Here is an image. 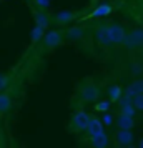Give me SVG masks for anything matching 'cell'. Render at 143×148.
<instances>
[{
    "mask_svg": "<svg viewBox=\"0 0 143 148\" xmlns=\"http://www.w3.org/2000/svg\"><path fill=\"white\" fill-rule=\"evenodd\" d=\"M88 121H90V115L85 110H77L75 113L72 115L70 121H68V130L73 132V133L85 132L87 127H88Z\"/></svg>",
    "mask_w": 143,
    "mask_h": 148,
    "instance_id": "6da1fadb",
    "label": "cell"
},
{
    "mask_svg": "<svg viewBox=\"0 0 143 148\" xmlns=\"http://www.w3.org/2000/svg\"><path fill=\"white\" fill-rule=\"evenodd\" d=\"M123 47L127 50H136L143 47V28H133L127 32L123 38Z\"/></svg>",
    "mask_w": 143,
    "mask_h": 148,
    "instance_id": "7a4b0ae2",
    "label": "cell"
},
{
    "mask_svg": "<svg viewBox=\"0 0 143 148\" xmlns=\"http://www.w3.org/2000/svg\"><path fill=\"white\" fill-rule=\"evenodd\" d=\"M78 97H80V100L85 101V103L96 101L98 100V97H100V88L96 87L93 82L82 83V87L78 88Z\"/></svg>",
    "mask_w": 143,
    "mask_h": 148,
    "instance_id": "3957f363",
    "label": "cell"
},
{
    "mask_svg": "<svg viewBox=\"0 0 143 148\" xmlns=\"http://www.w3.org/2000/svg\"><path fill=\"white\" fill-rule=\"evenodd\" d=\"M63 38H65V34L62 30H48L43 35V45L45 48H55L63 42Z\"/></svg>",
    "mask_w": 143,
    "mask_h": 148,
    "instance_id": "277c9868",
    "label": "cell"
},
{
    "mask_svg": "<svg viewBox=\"0 0 143 148\" xmlns=\"http://www.w3.org/2000/svg\"><path fill=\"white\" fill-rule=\"evenodd\" d=\"M108 34L112 45H118V43H123V38L127 35V28L120 23H108Z\"/></svg>",
    "mask_w": 143,
    "mask_h": 148,
    "instance_id": "5b68a950",
    "label": "cell"
},
{
    "mask_svg": "<svg viewBox=\"0 0 143 148\" xmlns=\"http://www.w3.org/2000/svg\"><path fill=\"white\" fill-rule=\"evenodd\" d=\"M95 38L98 42V45H102V47H112V40H110V34H108V23H100L96 27Z\"/></svg>",
    "mask_w": 143,
    "mask_h": 148,
    "instance_id": "8992f818",
    "label": "cell"
},
{
    "mask_svg": "<svg viewBox=\"0 0 143 148\" xmlns=\"http://www.w3.org/2000/svg\"><path fill=\"white\" fill-rule=\"evenodd\" d=\"M115 140L120 147H130V145H133L135 136H133L131 130H118L115 135Z\"/></svg>",
    "mask_w": 143,
    "mask_h": 148,
    "instance_id": "52a82bcc",
    "label": "cell"
},
{
    "mask_svg": "<svg viewBox=\"0 0 143 148\" xmlns=\"http://www.w3.org/2000/svg\"><path fill=\"white\" fill-rule=\"evenodd\" d=\"M112 5H110L108 2H103L100 5H96V8L92 12L90 15H87V18H105V17H108L112 14Z\"/></svg>",
    "mask_w": 143,
    "mask_h": 148,
    "instance_id": "ba28073f",
    "label": "cell"
},
{
    "mask_svg": "<svg viewBox=\"0 0 143 148\" xmlns=\"http://www.w3.org/2000/svg\"><path fill=\"white\" fill-rule=\"evenodd\" d=\"M34 18H35V23H37V27L40 28H48V25L52 23V17L47 14V12H43V10H34Z\"/></svg>",
    "mask_w": 143,
    "mask_h": 148,
    "instance_id": "9c48e42d",
    "label": "cell"
},
{
    "mask_svg": "<svg viewBox=\"0 0 143 148\" xmlns=\"http://www.w3.org/2000/svg\"><path fill=\"white\" fill-rule=\"evenodd\" d=\"M87 132H88L90 138L92 136H96V135L103 133L105 130H103V123L100 118H96V116H90V121H88V127H87Z\"/></svg>",
    "mask_w": 143,
    "mask_h": 148,
    "instance_id": "30bf717a",
    "label": "cell"
},
{
    "mask_svg": "<svg viewBox=\"0 0 143 148\" xmlns=\"http://www.w3.org/2000/svg\"><path fill=\"white\" fill-rule=\"evenodd\" d=\"M115 123L118 130H133L135 127V118H131L128 115H123V113H118V116L115 118Z\"/></svg>",
    "mask_w": 143,
    "mask_h": 148,
    "instance_id": "8fae6325",
    "label": "cell"
},
{
    "mask_svg": "<svg viewBox=\"0 0 143 148\" xmlns=\"http://www.w3.org/2000/svg\"><path fill=\"white\" fill-rule=\"evenodd\" d=\"M77 18L75 12H58L57 15L52 17V22H55L57 25H67L70 22H73Z\"/></svg>",
    "mask_w": 143,
    "mask_h": 148,
    "instance_id": "7c38bea8",
    "label": "cell"
},
{
    "mask_svg": "<svg viewBox=\"0 0 143 148\" xmlns=\"http://www.w3.org/2000/svg\"><path fill=\"white\" fill-rule=\"evenodd\" d=\"M127 92H128L131 97H136V95H143V78H135V80L127 87Z\"/></svg>",
    "mask_w": 143,
    "mask_h": 148,
    "instance_id": "4fadbf2b",
    "label": "cell"
},
{
    "mask_svg": "<svg viewBox=\"0 0 143 148\" xmlns=\"http://www.w3.org/2000/svg\"><path fill=\"white\" fill-rule=\"evenodd\" d=\"M83 35H85V27H82V25H75V27L68 28L65 32V37L68 40H78V38H82Z\"/></svg>",
    "mask_w": 143,
    "mask_h": 148,
    "instance_id": "5bb4252c",
    "label": "cell"
},
{
    "mask_svg": "<svg viewBox=\"0 0 143 148\" xmlns=\"http://www.w3.org/2000/svg\"><path fill=\"white\" fill-rule=\"evenodd\" d=\"M10 108H12V97L7 92H2L0 93V113H7Z\"/></svg>",
    "mask_w": 143,
    "mask_h": 148,
    "instance_id": "9a60e30c",
    "label": "cell"
},
{
    "mask_svg": "<svg viewBox=\"0 0 143 148\" xmlns=\"http://www.w3.org/2000/svg\"><path fill=\"white\" fill-rule=\"evenodd\" d=\"M107 145H108V136L105 132L96 135V136H92V147L93 148H107Z\"/></svg>",
    "mask_w": 143,
    "mask_h": 148,
    "instance_id": "2e32d148",
    "label": "cell"
},
{
    "mask_svg": "<svg viewBox=\"0 0 143 148\" xmlns=\"http://www.w3.org/2000/svg\"><path fill=\"white\" fill-rule=\"evenodd\" d=\"M123 95V90L120 85H112L108 88V97H110V101H120Z\"/></svg>",
    "mask_w": 143,
    "mask_h": 148,
    "instance_id": "e0dca14e",
    "label": "cell"
},
{
    "mask_svg": "<svg viewBox=\"0 0 143 148\" xmlns=\"http://www.w3.org/2000/svg\"><path fill=\"white\" fill-rule=\"evenodd\" d=\"M43 35H45V30L35 25V27H34V30H32V34H30V38H32V43H38L40 40H43Z\"/></svg>",
    "mask_w": 143,
    "mask_h": 148,
    "instance_id": "ac0fdd59",
    "label": "cell"
},
{
    "mask_svg": "<svg viewBox=\"0 0 143 148\" xmlns=\"http://www.w3.org/2000/svg\"><path fill=\"white\" fill-rule=\"evenodd\" d=\"M110 103L112 101L108 100H102V101H98L95 105V110L96 112H102V113H108V110H110Z\"/></svg>",
    "mask_w": 143,
    "mask_h": 148,
    "instance_id": "d6986e66",
    "label": "cell"
},
{
    "mask_svg": "<svg viewBox=\"0 0 143 148\" xmlns=\"http://www.w3.org/2000/svg\"><path fill=\"white\" fill-rule=\"evenodd\" d=\"M120 113L128 115V116H131V118H135L136 110H135V107H133V101H131V103H128V105H123V107H122V112H120Z\"/></svg>",
    "mask_w": 143,
    "mask_h": 148,
    "instance_id": "ffe728a7",
    "label": "cell"
},
{
    "mask_svg": "<svg viewBox=\"0 0 143 148\" xmlns=\"http://www.w3.org/2000/svg\"><path fill=\"white\" fill-rule=\"evenodd\" d=\"M8 82H10V78H8V75L5 73H0V92H5L8 87Z\"/></svg>",
    "mask_w": 143,
    "mask_h": 148,
    "instance_id": "44dd1931",
    "label": "cell"
},
{
    "mask_svg": "<svg viewBox=\"0 0 143 148\" xmlns=\"http://www.w3.org/2000/svg\"><path fill=\"white\" fill-rule=\"evenodd\" d=\"M133 107H135V110H142L143 112V95L133 97Z\"/></svg>",
    "mask_w": 143,
    "mask_h": 148,
    "instance_id": "7402d4cb",
    "label": "cell"
},
{
    "mask_svg": "<svg viewBox=\"0 0 143 148\" xmlns=\"http://www.w3.org/2000/svg\"><path fill=\"white\" fill-rule=\"evenodd\" d=\"M34 2H35V5H37V8L43 10V12L50 7V0H34Z\"/></svg>",
    "mask_w": 143,
    "mask_h": 148,
    "instance_id": "603a6c76",
    "label": "cell"
},
{
    "mask_svg": "<svg viewBox=\"0 0 143 148\" xmlns=\"http://www.w3.org/2000/svg\"><path fill=\"white\" fill-rule=\"evenodd\" d=\"M102 123L105 125V127H110V125H113V116H112L110 113H103Z\"/></svg>",
    "mask_w": 143,
    "mask_h": 148,
    "instance_id": "cb8c5ba5",
    "label": "cell"
},
{
    "mask_svg": "<svg viewBox=\"0 0 143 148\" xmlns=\"http://www.w3.org/2000/svg\"><path fill=\"white\" fill-rule=\"evenodd\" d=\"M140 148H143V138L140 140Z\"/></svg>",
    "mask_w": 143,
    "mask_h": 148,
    "instance_id": "d4e9b609",
    "label": "cell"
}]
</instances>
